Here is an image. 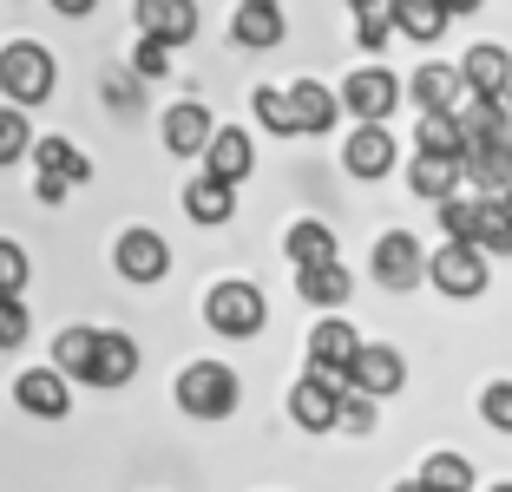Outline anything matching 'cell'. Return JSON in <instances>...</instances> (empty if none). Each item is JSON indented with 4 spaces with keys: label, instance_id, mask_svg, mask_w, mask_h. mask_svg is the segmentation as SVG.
<instances>
[{
    "label": "cell",
    "instance_id": "obj_1",
    "mask_svg": "<svg viewBox=\"0 0 512 492\" xmlns=\"http://www.w3.org/2000/svg\"><path fill=\"white\" fill-rule=\"evenodd\" d=\"M53 86H60V66H53V53H46L40 40H14L0 46V99L7 105H46L53 99Z\"/></svg>",
    "mask_w": 512,
    "mask_h": 492
},
{
    "label": "cell",
    "instance_id": "obj_2",
    "mask_svg": "<svg viewBox=\"0 0 512 492\" xmlns=\"http://www.w3.org/2000/svg\"><path fill=\"white\" fill-rule=\"evenodd\" d=\"M178 407L191 420H230L243 401V381L237 368H224V361H191V368H178Z\"/></svg>",
    "mask_w": 512,
    "mask_h": 492
},
{
    "label": "cell",
    "instance_id": "obj_3",
    "mask_svg": "<svg viewBox=\"0 0 512 492\" xmlns=\"http://www.w3.org/2000/svg\"><path fill=\"white\" fill-rule=\"evenodd\" d=\"M204 322L217 328V335H230V342H250V335H263V322H270V302H263V289L256 283H217L211 296H204Z\"/></svg>",
    "mask_w": 512,
    "mask_h": 492
},
{
    "label": "cell",
    "instance_id": "obj_4",
    "mask_svg": "<svg viewBox=\"0 0 512 492\" xmlns=\"http://www.w3.org/2000/svg\"><path fill=\"white\" fill-rule=\"evenodd\" d=\"M401 381H407V361H401L394 342H355V355H348V368H342V388L368 394V401L401 394Z\"/></svg>",
    "mask_w": 512,
    "mask_h": 492
},
{
    "label": "cell",
    "instance_id": "obj_5",
    "mask_svg": "<svg viewBox=\"0 0 512 492\" xmlns=\"http://www.w3.org/2000/svg\"><path fill=\"white\" fill-rule=\"evenodd\" d=\"M427 283L453 302H473V296H486V256L473 250V243H440V250L427 256Z\"/></svg>",
    "mask_w": 512,
    "mask_h": 492
},
{
    "label": "cell",
    "instance_id": "obj_6",
    "mask_svg": "<svg viewBox=\"0 0 512 492\" xmlns=\"http://www.w3.org/2000/svg\"><path fill=\"white\" fill-rule=\"evenodd\" d=\"M112 269H119L125 283H165L171 276V243L158 237V230H125L119 243H112Z\"/></svg>",
    "mask_w": 512,
    "mask_h": 492
},
{
    "label": "cell",
    "instance_id": "obj_7",
    "mask_svg": "<svg viewBox=\"0 0 512 492\" xmlns=\"http://www.w3.org/2000/svg\"><path fill=\"white\" fill-rule=\"evenodd\" d=\"M335 99H342L355 119L388 125V119H394V105H401V79H394L388 66H362V73H348V79H342V92H335Z\"/></svg>",
    "mask_w": 512,
    "mask_h": 492
},
{
    "label": "cell",
    "instance_id": "obj_8",
    "mask_svg": "<svg viewBox=\"0 0 512 492\" xmlns=\"http://www.w3.org/2000/svg\"><path fill=\"white\" fill-rule=\"evenodd\" d=\"M394 158H401V145H394V132H388V125H375V119H362L355 132L342 138V171H348V178H362V184L368 178H388Z\"/></svg>",
    "mask_w": 512,
    "mask_h": 492
},
{
    "label": "cell",
    "instance_id": "obj_9",
    "mask_svg": "<svg viewBox=\"0 0 512 492\" xmlns=\"http://www.w3.org/2000/svg\"><path fill=\"white\" fill-rule=\"evenodd\" d=\"M204 171L211 178H224V184H243L256 171V138L243 132V125H211V138H204Z\"/></svg>",
    "mask_w": 512,
    "mask_h": 492
},
{
    "label": "cell",
    "instance_id": "obj_10",
    "mask_svg": "<svg viewBox=\"0 0 512 492\" xmlns=\"http://www.w3.org/2000/svg\"><path fill=\"white\" fill-rule=\"evenodd\" d=\"M427 276V256H421V243L407 237V230H388V237L375 243V283L381 289H394V296H407V289Z\"/></svg>",
    "mask_w": 512,
    "mask_h": 492
},
{
    "label": "cell",
    "instance_id": "obj_11",
    "mask_svg": "<svg viewBox=\"0 0 512 492\" xmlns=\"http://www.w3.org/2000/svg\"><path fill=\"white\" fill-rule=\"evenodd\" d=\"M335 401H342V381L302 374L296 388H289V420H296L302 433H335Z\"/></svg>",
    "mask_w": 512,
    "mask_h": 492
},
{
    "label": "cell",
    "instance_id": "obj_12",
    "mask_svg": "<svg viewBox=\"0 0 512 492\" xmlns=\"http://www.w3.org/2000/svg\"><path fill=\"white\" fill-rule=\"evenodd\" d=\"M132 374H138V342L119 335V328H99L92 361H86V388H125Z\"/></svg>",
    "mask_w": 512,
    "mask_h": 492
},
{
    "label": "cell",
    "instance_id": "obj_13",
    "mask_svg": "<svg viewBox=\"0 0 512 492\" xmlns=\"http://www.w3.org/2000/svg\"><path fill=\"white\" fill-rule=\"evenodd\" d=\"M289 92V112H296V138H322L335 132V119H342V99H335V86H322V79H296Z\"/></svg>",
    "mask_w": 512,
    "mask_h": 492
},
{
    "label": "cell",
    "instance_id": "obj_14",
    "mask_svg": "<svg viewBox=\"0 0 512 492\" xmlns=\"http://www.w3.org/2000/svg\"><path fill=\"white\" fill-rule=\"evenodd\" d=\"M138 33L165 46H191L197 40V0H138Z\"/></svg>",
    "mask_w": 512,
    "mask_h": 492
},
{
    "label": "cell",
    "instance_id": "obj_15",
    "mask_svg": "<svg viewBox=\"0 0 512 492\" xmlns=\"http://www.w3.org/2000/svg\"><path fill=\"white\" fill-rule=\"evenodd\" d=\"M401 99H414L421 112H453V105L467 99V79H460V66H440V60H427L414 79H401Z\"/></svg>",
    "mask_w": 512,
    "mask_h": 492
},
{
    "label": "cell",
    "instance_id": "obj_16",
    "mask_svg": "<svg viewBox=\"0 0 512 492\" xmlns=\"http://www.w3.org/2000/svg\"><path fill=\"white\" fill-rule=\"evenodd\" d=\"M14 401L27 407L33 420H66V407H73V388H66L60 368H27L14 381Z\"/></svg>",
    "mask_w": 512,
    "mask_h": 492
},
{
    "label": "cell",
    "instance_id": "obj_17",
    "mask_svg": "<svg viewBox=\"0 0 512 492\" xmlns=\"http://www.w3.org/2000/svg\"><path fill=\"white\" fill-rule=\"evenodd\" d=\"M355 328L342 322V315H322L316 328H309V374H329V381H342V368H348V355H355Z\"/></svg>",
    "mask_w": 512,
    "mask_h": 492
},
{
    "label": "cell",
    "instance_id": "obj_18",
    "mask_svg": "<svg viewBox=\"0 0 512 492\" xmlns=\"http://www.w3.org/2000/svg\"><path fill=\"white\" fill-rule=\"evenodd\" d=\"M211 105H197V99H178L165 112V125H158V132H165V151L171 158H197V151H204V138H211Z\"/></svg>",
    "mask_w": 512,
    "mask_h": 492
},
{
    "label": "cell",
    "instance_id": "obj_19",
    "mask_svg": "<svg viewBox=\"0 0 512 492\" xmlns=\"http://www.w3.org/2000/svg\"><path fill=\"white\" fill-rule=\"evenodd\" d=\"M184 217L191 224H204V230H217V224H230L237 217V184H224V178H191L184 184Z\"/></svg>",
    "mask_w": 512,
    "mask_h": 492
},
{
    "label": "cell",
    "instance_id": "obj_20",
    "mask_svg": "<svg viewBox=\"0 0 512 492\" xmlns=\"http://www.w3.org/2000/svg\"><path fill=\"white\" fill-rule=\"evenodd\" d=\"M460 79H467L473 99H499V92H506V79H512V53H506V46H493V40L467 46V60H460Z\"/></svg>",
    "mask_w": 512,
    "mask_h": 492
},
{
    "label": "cell",
    "instance_id": "obj_21",
    "mask_svg": "<svg viewBox=\"0 0 512 492\" xmlns=\"http://www.w3.org/2000/svg\"><path fill=\"white\" fill-rule=\"evenodd\" d=\"M33 164H40V178H53V184H66V191H73V184H86L92 178V158L86 151L73 145V138H33Z\"/></svg>",
    "mask_w": 512,
    "mask_h": 492
},
{
    "label": "cell",
    "instance_id": "obj_22",
    "mask_svg": "<svg viewBox=\"0 0 512 492\" xmlns=\"http://www.w3.org/2000/svg\"><path fill=\"white\" fill-rule=\"evenodd\" d=\"M283 33H289V20H283V7H276V0H250V7H237V14H230V40L250 46V53L276 46Z\"/></svg>",
    "mask_w": 512,
    "mask_h": 492
},
{
    "label": "cell",
    "instance_id": "obj_23",
    "mask_svg": "<svg viewBox=\"0 0 512 492\" xmlns=\"http://www.w3.org/2000/svg\"><path fill=\"white\" fill-rule=\"evenodd\" d=\"M460 178H473V184H480V191H506V184H512V145H506V138H486V145H467V151H460Z\"/></svg>",
    "mask_w": 512,
    "mask_h": 492
},
{
    "label": "cell",
    "instance_id": "obj_24",
    "mask_svg": "<svg viewBox=\"0 0 512 492\" xmlns=\"http://www.w3.org/2000/svg\"><path fill=\"white\" fill-rule=\"evenodd\" d=\"M460 184H467L460 178V158H440V151H414V158H407V191L414 197H434L440 204V197H453Z\"/></svg>",
    "mask_w": 512,
    "mask_h": 492
},
{
    "label": "cell",
    "instance_id": "obj_25",
    "mask_svg": "<svg viewBox=\"0 0 512 492\" xmlns=\"http://www.w3.org/2000/svg\"><path fill=\"white\" fill-rule=\"evenodd\" d=\"M283 256H289L296 269H316V263H335L342 250H335V230L322 224V217H302V224L283 230Z\"/></svg>",
    "mask_w": 512,
    "mask_h": 492
},
{
    "label": "cell",
    "instance_id": "obj_26",
    "mask_svg": "<svg viewBox=\"0 0 512 492\" xmlns=\"http://www.w3.org/2000/svg\"><path fill=\"white\" fill-rule=\"evenodd\" d=\"M296 289H302V302H316V309H342V302L355 296V276H348V263L335 256V263L296 269Z\"/></svg>",
    "mask_w": 512,
    "mask_h": 492
},
{
    "label": "cell",
    "instance_id": "obj_27",
    "mask_svg": "<svg viewBox=\"0 0 512 492\" xmlns=\"http://www.w3.org/2000/svg\"><path fill=\"white\" fill-rule=\"evenodd\" d=\"M453 119H460V138H467V145H486V138H506L512 132V112L499 99H460L453 105Z\"/></svg>",
    "mask_w": 512,
    "mask_h": 492
},
{
    "label": "cell",
    "instance_id": "obj_28",
    "mask_svg": "<svg viewBox=\"0 0 512 492\" xmlns=\"http://www.w3.org/2000/svg\"><path fill=\"white\" fill-rule=\"evenodd\" d=\"M473 250L480 256H512V210L499 197H480L473 210Z\"/></svg>",
    "mask_w": 512,
    "mask_h": 492
},
{
    "label": "cell",
    "instance_id": "obj_29",
    "mask_svg": "<svg viewBox=\"0 0 512 492\" xmlns=\"http://www.w3.org/2000/svg\"><path fill=\"white\" fill-rule=\"evenodd\" d=\"M394 33H401V40H440V33H447V7H440V0H394Z\"/></svg>",
    "mask_w": 512,
    "mask_h": 492
},
{
    "label": "cell",
    "instance_id": "obj_30",
    "mask_svg": "<svg viewBox=\"0 0 512 492\" xmlns=\"http://www.w3.org/2000/svg\"><path fill=\"white\" fill-rule=\"evenodd\" d=\"M421 486L427 492H473V466H467V453H427L421 460Z\"/></svg>",
    "mask_w": 512,
    "mask_h": 492
},
{
    "label": "cell",
    "instance_id": "obj_31",
    "mask_svg": "<svg viewBox=\"0 0 512 492\" xmlns=\"http://www.w3.org/2000/svg\"><path fill=\"white\" fill-rule=\"evenodd\" d=\"M92 342H99V328H60V335H53V368H60L66 381H86Z\"/></svg>",
    "mask_w": 512,
    "mask_h": 492
},
{
    "label": "cell",
    "instance_id": "obj_32",
    "mask_svg": "<svg viewBox=\"0 0 512 492\" xmlns=\"http://www.w3.org/2000/svg\"><path fill=\"white\" fill-rule=\"evenodd\" d=\"M414 151H440V158H460V151H467V138H460V119H453V112H421Z\"/></svg>",
    "mask_w": 512,
    "mask_h": 492
},
{
    "label": "cell",
    "instance_id": "obj_33",
    "mask_svg": "<svg viewBox=\"0 0 512 492\" xmlns=\"http://www.w3.org/2000/svg\"><path fill=\"white\" fill-rule=\"evenodd\" d=\"M250 112H256V125H263V132L296 138V112H289V92L283 86H256L250 92Z\"/></svg>",
    "mask_w": 512,
    "mask_h": 492
},
{
    "label": "cell",
    "instance_id": "obj_34",
    "mask_svg": "<svg viewBox=\"0 0 512 492\" xmlns=\"http://www.w3.org/2000/svg\"><path fill=\"white\" fill-rule=\"evenodd\" d=\"M355 40L368 53H381L394 40V0H355Z\"/></svg>",
    "mask_w": 512,
    "mask_h": 492
},
{
    "label": "cell",
    "instance_id": "obj_35",
    "mask_svg": "<svg viewBox=\"0 0 512 492\" xmlns=\"http://www.w3.org/2000/svg\"><path fill=\"white\" fill-rule=\"evenodd\" d=\"M27 145H33V125H27V112H20V105H0V171L27 158Z\"/></svg>",
    "mask_w": 512,
    "mask_h": 492
},
{
    "label": "cell",
    "instance_id": "obj_36",
    "mask_svg": "<svg viewBox=\"0 0 512 492\" xmlns=\"http://www.w3.org/2000/svg\"><path fill=\"white\" fill-rule=\"evenodd\" d=\"M473 197H440V237L447 243H473Z\"/></svg>",
    "mask_w": 512,
    "mask_h": 492
},
{
    "label": "cell",
    "instance_id": "obj_37",
    "mask_svg": "<svg viewBox=\"0 0 512 492\" xmlns=\"http://www.w3.org/2000/svg\"><path fill=\"white\" fill-rule=\"evenodd\" d=\"M335 427H342V433H368V427H375V401L355 394V388H342V401H335Z\"/></svg>",
    "mask_w": 512,
    "mask_h": 492
},
{
    "label": "cell",
    "instance_id": "obj_38",
    "mask_svg": "<svg viewBox=\"0 0 512 492\" xmlns=\"http://www.w3.org/2000/svg\"><path fill=\"white\" fill-rule=\"evenodd\" d=\"M27 276H33L27 250H20V243H7V237H0V296H20V289H27Z\"/></svg>",
    "mask_w": 512,
    "mask_h": 492
},
{
    "label": "cell",
    "instance_id": "obj_39",
    "mask_svg": "<svg viewBox=\"0 0 512 492\" xmlns=\"http://www.w3.org/2000/svg\"><path fill=\"white\" fill-rule=\"evenodd\" d=\"M27 328H33L27 302H20V296H0V355H7V348H20V342H27Z\"/></svg>",
    "mask_w": 512,
    "mask_h": 492
},
{
    "label": "cell",
    "instance_id": "obj_40",
    "mask_svg": "<svg viewBox=\"0 0 512 492\" xmlns=\"http://www.w3.org/2000/svg\"><path fill=\"white\" fill-rule=\"evenodd\" d=\"M132 73H138V79H165V73H171V46L138 33V46H132Z\"/></svg>",
    "mask_w": 512,
    "mask_h": 492
},
{
    "label": "cell",
    "instance_id": "obj_41",
    "mask_svg": "<svg viewBox=\"0 0 512 492\" xmlns=\"http://www.w3.org/2000/svg\"><path fill=\"white\" fill-rule=\"evenodd\" d=\"M480 420L493 433H512V381H493V388L480 394Z\"/></svg>",
    "mask_w": 512,
    "mask_h": 492
},
{
    "label": "cell",
    "instance_id": "obj_42",
    "mask_svg": "<svg viewBox=\"0 0 512 492\" xmlns=\"http://www.w3.org/2000/svg\"><path fill=\"white\" fill-rule=\"evenodd\" d=\"M99 0H53V14H66V20H86Z\"/></svg>",
    "mask_w": 512,
    "mask_h": 492
},
{
    "label": "cell",
    "instance_id": "obj_43",
    "mask_svg": "<svg viewBox=\"0 0 512 492\" xmlns=\"http://www.w3.org/2000/svg\"><path fill=\"white\" fill-rule=\"evenodd\" d=\"M440 7H447V20H460V14H473L480 0H440Z\"/></svg>",
    "mask_w": 512,
    "mask_h": 492
},
{
    "label": "cell",
    "instance_id": "obj_44",
    "mask_svg": "<svg viewBox=\"0 0 512 492\" xmlns=\"http://www.w3.org/2000/svg\"><path fill=\"white\" fill-rule=\"evenodd\" d=\"M394 492H427V486H421V479H401V486H394Z\"/></svg>",
    "mask_w": 512,
    "mask_h": 492
},
{
    "label": "cell",
    "instance_id": "obj_45",
    "mask_svg": "<svg viewBox=\"0 0 512 492\" xmlns=\"http://www.w3.org/2000/svg\"><path fill=\"white\" fill-rule=\"evenodd\" d=\"M499 105H506V112H512V79H506V92H499Z\"/></svg>",
    "mask_w": 512,
    "mask_h": 492
},
{
    "label": "cell",
    "instance_id": "obj_46",
    "mask_svg": "<svg viewBox=\"0 0 512 492\" xmlns=\"http://www.w3.org/2000/svg\"><path fill=\"white\" fill-rule=\"evenodd\" d=\"M493 492H512V479H499V486H493Z\"/></svg>",
    "mask_w": 512,
    "mask_h": 492
},
{
    "label": "cell",
    "instance_id": "obj_47",
    "mask_svg": "<svg viewBox=\"0 0 512 492\" xmlns=\"http://www.w3.org/2000/svg\"><path fill=\"white\" fill-rule=\"evenodd\" d=\"M237 7H250V0H237Z\"/></svg>",
    "mask_w": 512,
    "mask_h": 492
},
{
    "label": "cell",
    "instance_id": "obj_48",
    "mask_svg": "<svg viewBox=\"0 0 512 492\" xmlns=\"http://www.w3.org/2000/svg\"><path fill=\"white\" fill-rule=\"evenodd\" d=\"M348 7H355V0H348Z\"/></svg>",
    "mask_w": 512,
    "mask_h": 492
}]
</instances>
